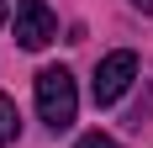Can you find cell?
Returning a JSON list of instances; mask_svg holds the SVG:
<instances>
[{
	"label": "cell",
	"mask_w": 153,
	"mask_h": 148,
	"mask_svg": "<svg viewBox=\"0 0 153 148\" xmlns=\"http://www.w3.org/2000/svg\"><path fill=\"white\" fill-rule=\"evenodd\" d=\"M74 111H79V90H74V74L69 69H42L37 74V117L53 127V132H69L74 127Z\"/></svg>",
	"instance_id": "cell-1"
},
{
	"label": "cell",
	"mask_w": 153,
	"mask_h": 148,
	"mask_svg": "<svg viewBox=\"0 0 153 148\" xmlns=\"http://www.w3.org/2000/svg\"><path fill=\"white\" fill-rule=\"evenodd\" d=\"M132 79H137V53H106V58L95 64V106H116L127 95V85H132Z\"/></svg>",
	"instance_id": "cell-2"
},
{
	"label": "cell",
	"mask_w": 153,
	"mask_h": 148,
	"mask_svg": "<svg viewBox=\"0 0 153 148\" xmlns=\"http://www.w3.org/2000/svg\"><path fill=\"white\" fill-rule=\"evenodd\" d=\"M53 37H58V16L48 11V0H16V43L27 53H37Z\"/></svg>",
	"instance_id": "cell-3"
},
{
	"label": "cell",
	"mask_w": 153,
	"mask_h": 148,
	"mask_svg": "<svg viewBox=\"0 0 153 148\" xmlns=\"http://www.w3.org/2000/svg\"><path fill=\"white\" fill-rule=\"evenodd\" d=\"M21 138V117H16V101L11 95H0V148H11Z\"/></svg>",
	"instance_id": "cell-4"
},
{
	"label": "cell",
	"mask_w": 153,
	"mask_h": 148,
	"mask_svg": "<svg viewBox=\"0 0 153 148\" xmlns=\"http://www.w3.org/2000/svg\"><path fill=\"white\" fill-rule=\"evenodd\" d=\"M79 148H122V143L106 138V132H85V138H79Z\"/></svg>",
	"instance_id": "cell-5"
},
{
	"label": "cell",
	"mask_w": 153,
	"mask_h": 148,
	"mask_svg": "<svg viewBox=\"0 0 153 148\" xmlns=\"http://www.w3.org/2000/svg\"><path fill=\"white\" fill-rule=\"evenodd\" d=\"M132 5H137V11H143V16H153V0H132Z\"/></svg>",
	"instance_id": "cell-6"
},
{
	"label": "cell",
	"mask_w": 153,
	"mask_h": 148,
	"mask_svg": "<svg viewBox=\"0 0 153 148\" xmlns=\"http://www.w3.org/2000/svg\"><path fill=\"white\" fill-rule=\"evenodd\" d=\"M0 21H5V0H0Z\"/></svg>",
	"instance_id": "cell-7"
}]
</instances>
